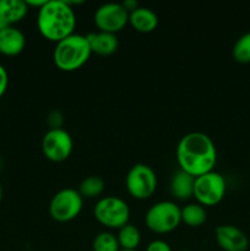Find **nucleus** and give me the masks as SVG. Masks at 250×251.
Returning a JSON list of instances; mask_svg holds the SVG:
<instances>
[{"mask_svg":"<svg viewBox=\"0 0 250 251\" xmlns=\"http://www.w3.org/2000/svg\"><path fill=\"white\" fill-rule=\"evenodd\" d=\"M176 161L181 171L193 176L213 171L217 161L216 146L210 136L194 131L184 135L176 146Z\"/></svg>","mask_w":250,"mask_h":251,"instance_id":"1","label":"nucleus"},{"mask_svg":"<svg viewBox=\"0 0 250 251\" xmlns=\"http://www.w3.org/2000/svg\"><path fill=\"white\" fill-rule=\"evenodd\" d=\"M37 26L44 38L59 42L74 33L76 14L66 0H47L38 9Z\"/></svg>","mask_w":250,"mask_h":251,"instance_id":"2","label":"nucleus"},{"mask_svg":"<svg viewBox=\"0 0 250 251\" xmlns=\"http://www.w3.org/2000/svg\"><path fill=\"white\" fill-rule=\"evenodd\" d=\"M92 54L86 36L73 33L56 42L53 59L55 65L63 71H74L83 65Z\"/></svg>","mask_w":250,"mask_h":251,"instance_id":"3","label":"nucleus"},{"mask_svg":"<svg viewBox=\"0 0 250 251\" xmlns=\"http://www.w3.org/2000/svg\"><path fill=\"white\" fill-rule=\"evenodd\" d=\"M145 222L153 232L169 233L180 225L181 208L173 201H159L149 208Z\"/></svg>","mask_w":250,"mask_h":251,"instance_id":"4","label":"nucleus"},{"mask_svg":"<svg viewBox=\"0 0 250 251\" xmlns=\"http://www.w3.org/2000/svg\"><path fill=\"white\" fill-rule=\"evenodd\" d=\"M96 220L109 228H120L129 223L130 208L123 199L118 196H104L95 206Z\"/></svg>","mask_w":250,"mask_h":251,"instance_id":"5","label":"nucleus"},{"mask_svg":"<svg viewBox=\"0 0 250 251\" xmlns=\"http://www.w3.org/2000/svg\"><path fill=\"white\" fill-rule=\"evenodd\" d=\"M225 180L222 174L215 171L202 174L195 178L194 196L202 206H215L225 198Z\"/></svg>","mask_w":250,"mask_h":251,"instance_id":"6","label":"nucleus"},{"mask_svg":"<svg viewBox=\"0 0 250 251\" xmlns=\"http://www.w3.org/2000/svg\"><path fill=\"white\" fill-rule=\"evenodd\" d=\"M83 206V198L78 190L65 188L59 190L49 203V213L59 222H69L78 216Z\"/></svg>","mask_w":250,"mask_h":251,"instance_id":"7","label":"nucleus"},{"mask_svg":"<svg viewBox=\"0 0 250 251\" xmlns=\"http://www.w3.org/2000/svg\"><path fill=\"white\" fill-rule=\"evenodd\" d=\"M125 185L135 199H149L156 191L157 176L153 169L145 163H137L130 168L125 178Z\"/></svg>","mask_w":250,"mask_h":251,"instance_id":"8","label":"nucleus"},{"mask_svg":"<svg viewBox=\"0 0 250 251\" xmlns=\"http://www.w3.org/2000/svg\"><path fill=\"white\" fill-rule=\"evenodd\" d=\"M93 19L100 31L117 33L129 22V11L123 2H105L96 10Z\"/></svg>","mask_w":250,"mask_h":251,"instance_id":"9","label":"nucleus"},{"mask_svg":"<svg viewBox=\"0 0 250 251\" xmlns=\"http://www.w3.org/2000/svg\"><path fill=\"white\" fill-rule=\"evenodd\" d=\"M73 137L63 127L49 129L42 139L44 156L53 162H63L73 152Z\"/></svg>","mask_w":250,"mask_h":251,"instance_id":"10","label":"nucleus"},{"mask_svg":"<svg viewBox=\"0 0 250 251\" xmlns=\"http://www.w3.org/2000/svg\"><path fill=\"white\" fill-rule=\"evenodd\" d=\"M216 240L225 251H247L249 239L247 234L232 225H222L216 228Z\"/></svg>","mask_w":250,"mask_h":251,"instance_id":"11","label":"nucleus"},{"mask_svg":"<svg viewBox=\"0 0 250 251\" xmlns=\"http://www.w3.org/2000/svg\"><path fill=\"white\" fill-rule=\"evenodd\" d=\"M26 46L24 32L15 26H7L0 29V53L14 56L21 53Z\"/></svg>","mask_w":250,"mask_h":251,"instance_id":"12","label":"nucleus"},{"mask_svg":"<svg viewBox=\"0 0 250 251\" xmlns=\"http://www.w3.org/2000/svg\"><path fill=\"white\" fill-rule=\"evenodd\" d=\"M86 38H87L92 53L100 54V55H110L115 53L119 47V41L115 33L103 31L91 32L86 36Z\"/></svg>","mask_w":250,"mask_h":251,"instance_id":"13","label":"nucleus"},{"mask_svg":"<svg viewBox=\"0 0 250 251\" xmlns=\"http://www.w3.org/2000/svg\"><path fill=\"white\" fill-rule=\"evenodd\" d=\"M129 22L136 31L149 33L156 29L158 25V17L156 12L150 7L137 6L129 12Z\"/></svg>","mask_w":250,"mask_h":251,"instance_id":"14","label":"nucleus"},{"mask_svg":"<svg viewBox=\"0 0 250 251\" xmlns=\"http://www.w3.org/2000/svg\"><path fill=\"white\" fill-rule=\"evenodd\" d=\"M28 12L25 0H0V20L9 26L20 22Z\"/></svg>","mask_w":250,"mask_h":251,"instance_id":"15","label":"nucleus"},{"mask_svg":"<svg viewBox=\"0 0 250 251\" xmlns=\"http://www.w3.org/2000/svg\"><path fill=\"white\" fill-rule=\"evenodd\" d=\"M194 183L195 176H190L184 171H178L171 181V191L176 199L186 200L194 196Z\"/></svg>","mask_w":250,"mask_h":251,"instance_id":"16","label":"nucleus"},{"mask_svg":"<svg viewBox=\"0 0 250 251\" xmlns=\"http://www.w3.org/2000/svg\"><path fill=\"white\" fill-rule=\"evenodd\" d=\"M117 238L120 248L125 250L137 249L140 242H141V234H140L139 228L135 227L131 223H126L125 226L120 227Z\"/></svg>","mask_w":250,"mask_h":251,"instance_id":"17","label":"nucleus"},{"mask_svg":"<svg viewBox=\"0 0 250 251\" xmlns=\"http://www.w3.org/2000/svg\"><path fill=\"white\" fill-rule=\"evenodd\" d=\"M207 213L201 203H189L181 208V222L189 227H200L206 222Z\"/></svg>","mask_w":250,"mask_h":251,"instance_id":"18","label":"nucleus"},{"mask_svg":"<svg viewBox=\"0 0 250 251\" xmlns=\"http://www.w3.org/2000/svg\"><path fill=\"white\" fill-rule=\"evenodd\" d=\"M105 183L100 176H90L83 179L78 188V193L81 194L82 198L92 199L96 196L100 195L104 190Z\"/></svg>","mask_w":250,"mask_h":251,"instance_id":"19","label":"nucleus"},{"mask_svg":"<svg viewBox=\"0 0 250 251\" xmlns=\"http://www.w3.org/2000/svg\"><path fill=\"white\" fill-rule=\"evenodd\" d=\"M93 251H120L117 235L110 232H100L93 239Z\"/></svg>","mask_w":250,"mask_h":251,"instance_id":"20","label":"nucleus"},{"mask_svg":"<svg viewBox=\"0 0 250 251\" xmlns=\"http://www.w3.org/2000/svg\"><path fill=\"white\" fill-rule=\"evenodd\" d=\"M233 56L238 63H250V32L237 39L233 46Z\"/></svg>","mask_w":250,"mask_h":251,"instance_id":"21","label":"nucleus"},{"mask_svg":"<svg viewBox=\"0 0 250 251\" xmlns=\"http://www.w3.org/2000/svg\"><path fill=\"white\" fill-rule=\"evenodd\" d=\"M146 251H172V248L169 247V244L164 240L156 239L152 240L149 245H147Z\"/></svg>","mask_w":250,"mask_h":251,"instance_id":"22","label":"nucleus"},{"mask_svg":"<svg viewBox=\"0 0 250 251\" xmlns=\"http://www.w3.org/2000/svg\"><path fill=\"white\" fill-rule=\"evenodd\" d=\"M7 85H9V75L4 66L0 64V98L6 92Z\"/></svg>","mask_w":250,"mask_h":251,"instance_id":"23","label":"nucleus"},{"mask_svg":"<svg viewBox=\"0 0 250 251\" xmlns=\"http://www.w3.org/2000/svg\"><path fill=\"white\" fill-rule=\"evenodd\" d=\"M49 124L51 125L50 129H58V127H61V124H63V115L60 114V112L58 110H54V112L50 113L48 118Z\"/></svg>","mask_w":250,"mask_h":251,"instance_id":"24","label":"nucleus"},{"mask_svg":"<svg viewBox=\"0 0 250 251\" xmlns=\"http://www.w3.org/2000/svg\"><path fill=\"white\" fill-rule=\"evenodd\" d=\"M2 198V188H1V184H0V201H1Z\"/></svg>","mask_w":250,"mask_h":251,"instance_id":"25","label":"nucleus"},{"mask_svg":"<svg viewBox=\"0 0 250 251\" xmlns=\"http://www.w3.org/2000/svg\"><path fill=\"white\" fill-rule=\"evenodd\" d=\"M120 251H139L137 249H135V250H125V249H120Z\"/></svg>","mask_w":250,"mask_h":251,"instance_id":"26","label":"nucleus"},{"mask_svg":"<svg viewBox=\"0 0 250 251\" xmlns=\"http://www.w3.org/2000/svg\"><path fill=\"white\" fill-rule=\"evenodd\" d=\"M0 168H1V159H0Z\"/></svg>","mask_w":250,"mask_h":251,"instance_id":"27","label":"nucleus"},{"mask_svg":"<svg viewBox=\"0 0 250 251\" xmlns=\"http://www.w3.org/2000/svg\"><path fill=\"white\" fill-rule=\"evenodd\" d=\"M180 251H190V250H180Z\"/></svg>","mask_w":250,"mask_h":251,"instance_id":"28","label":"nucleus"}]
</instances>
